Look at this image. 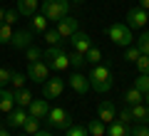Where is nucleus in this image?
<instances>
[{
    "mask_svg": "<svg viewBox=\"0 0 149 136\" xmlns=\"http://www.w3.org/2000/svg\"><path fill=\"white\" fill-rule=\"evenodd\" d=\"M65 136H90L87 134V126H80V124H70L65 129Z\"/></svg>",
    "mask_w": 149,
    "mask_h": 136,
    "instance_id": "nucleus-28",
    "label": "nucleus"
},
{
    "mask_svg": "<svg viewBox=\"0 0 149 136\" xmlns=\"http://www.w3.org/2000/svg\"><path fill=\"white\" fill-rule=\"evenodd\" d=\"M87 134L90 136H107V124L100 119H92L90 124H87Z\"/></svg>",
    "mask_w": 149,
    "mask_h": 136,
    "instance_id": "nucleus-23",
    "label": "nucleus"
},
{
    "mask_svg": "<svg viewBox=\"0 0 149 136\" xmlns=\"http://www.w3.org/2000/svg\"><path fill=\"white\" fill-rule=\"evenodd\" d=\"M30 101H32V92H30V89H17V92H15V106L27 109Z\"/></svg>",
    "mask_w": 149,
    "mask_h": 136,
    "instance_id": "nucleus-22",
    "label": "nucleus"
},
{
    "mask_svg": "<svg viewBox=\"0 0 149 136\" xmlns=\"http://www.w3.org/2000/svg\"><path fill=\"white\" fill-rule=\"evenodd\" d=\"M134 87H137L142 94H147L149 92V74H139V77L134 79Z\"/></svg>",
    "mask_w": 149,
    "mask_h": 136,
    "instance_id": "nucleus-34",
    "label": "nucleus"
},
{
    "mask_svg": "<svg viewBox=\"0 0 149 136\" xmlns=\"http://www.w3.org/2000/svg\"><path fill=\"white\" fill-rule=\"evenodd\" d=\"M129 136H149V126H147V124H139V126H134V129L129 131Z\"/></svg>",
    "mask_w": 149,
    "mask_h": 136,
    "instance_id": "nucleus-39",
    "label": "nucleus"
},
{
    "mask_svg": "<svg viewBox=\"0 0 149 136\" xmlns=\"http://www.w3.org/2000/svg\"><path fill=\"white\" fill-rule=\"evenodd\" d=\"M32 136H52V134H50V131H42V129H40L37 134H32Z\"/></svg>",
    "mask_w": 149,
    "mask_h": 136,
    "instance_id": "nucleus-41",
    "label": "nucleus"
},
{
    "mask_svg": "<svg viewBox=\"0 0 149 136\" xmlns=\"http://www.w3.org/2000/svg\"><path fill=\"white\" fill-rule=\"evenodd\" d=\"M139 8H144V10H149V0H139Z\"/></svg>",
    "mask_w": 149,
    "mask_h": 136,
    "instance_id": "nucleus-40",
    "label": "nucleus"
},
{
    "mask_svg": "<svg viewBox=\"0 0 149 136\" xmlns=\"http://www.w3.org/2000/svg\"><path fill=\"white\" fill-rule=\"evenodd\" d=\"M47 114H50V101L45 99H32L30 101V106H27V116H32V119H47Z\"/></svg>",
    "mask_w": 149,
    "mask_h": 136,
    "instance_id": "nucleus-10",
    "label": "nucleus"
},
{
    "mask_svg": "<svg viewBox=\"0 0 149 136\" xmlns=\"http://www.w3.org/2000/svg\"><path fill=\"white\" fill-rule=\"evenodd\" d=\"M13 109H15V92L8 89V87H3L0 89V111H3V114H10Z\"/></svg>",
    "mask_w": 149,
    "mask_h": 136,
    "instance_id": "nucleus-15",
    "label": "nucleus"
},
{
    "mask_svg": "<svg viewBox=\"0 0 149 136\" xmlns=\"http://www.w3.org/2000/svg\"><path fill=\"white\" fill-rule=\"evenodd\" d=\"M3 17H5V10H3V8H0V22H3Z\"/></svg>",
    "mask_w": 149,
    "mask_h": 136,
    "instance_id": "nucleus-43",
    "label": "nucleus"
},
{
    "mask_svg": "<svg viewBox=\"0 0 149 136\" xmlns=\"http://www.w3.org/2000/svg\"><path fill=\"white\" fill-rule=\"evenodd\" d=\"M17 17H20V12H17V10H5V17H3V22H8V25H15Z\"/></svg>",
    "mask_w": 149,
    "mask_h": 136,
    "instance_id": "nucleus-38",
    "label": "nucleus"
},
{
    "mask_svg": "<svg viewBox=\"0 0 149 136\" xmlns=\"http://www.w3.org/2000/svg\"><path fill=\"white\" fill-rule=\"evenodd\" d=\"M20 136H25V134H20Z\"/></svg>",
    "mask_w": 149,
    "mask_h": 136,
    "instance_id": "nucleus-47",
    "label": "nucleus"
},
{
    "mask_svg": "<svg viewBox=\"0 0 149 136\" xmlns=\"http://www.w3.org/2000/svg\"><path fill=\"white\" fill-rule=\"evenodd\" d=\"M47 22H50V20L42 15V12H40V15L35 12V15L30 17V32H32V35H45V30H47Z\"/></svg>",
    "mask_w": 149,
    "mask_h": 136,
    "instance_id": "nucleus-18",
    "label": "nucleus"
},
{
    "mask_svg": "<svg viewBox=\"0 0 149 136\" xmlns=\"http://www.w3.org/2000/svg\"><path fill=\"white\" fill-rule=\"evenodd\" d=\"M147 10L144 8H129L127 10V27L129 30H144V25H147Z\"/></svg>",
    "mask_w": 149,
    "mask_h": 136,
    "instance_id": "nucleus-8",
    "label": "nucleus"
},
{
    "mask_svg": "<svg viewBox=\"0 0 149 136\" xmlns=\"http://www.w3.org/2000/svg\"><path fill=\"white\" fill-rule=\"evenodd\" d=\"M42 59L47 62L50 69H55V72H65V69L70 67V57H67V52H65L60 45H57V47L42 50Z\"/></svg>",
    "mask_w": 149,
    "mask_h": 136,
    "instance_id": "nucleus-2",
    "label": "nucleus"
},
{
    "mask_svg": "<svg viewBox=\"0 0 149 136\" xmlns=\"http://www.w3.org/2000/svg\"><path fill=\"white\" fill-rule=\"evenodd\" d=\"M139 57H142V52H139L137 45H129V47H124V59H127V62H137Z\"/></svg>",
    "mask_w": 149,
    "mask_h": 136,
    "instance_id": "nucleus-32",
    "label": "nucleus"
},
{
    "mask_svg": "<svg viewBox=\"0 0 149 136\" xmlns=\"http://www.w3.org/2000/svg\"><path fill=\"white\" fill-rule=\"evenodd\" d=\"M142 101H144V94L139 92L137 87H132V89H127V92H124V104H127V106L142 104Z\"/></svg>",
    "mask_w": 149,
    "mask_h": 136,
    "instance_id": "nucleus-21",
    "label": "nucleus"
},
{
    "mask_svg": "<svg viewBox=\"0 0 149 136\" xmlns=\"http://www.w3.org/2000/svg\"><path fill=\"white\" fill-rule=\"evenodd\" d=\"M40 8V0H17V8L15 10L20 12V17H32Z\"/></svg>",
    "mask_w": 149,
    "mask_h": 136,
    "instance_id": "nucleus-17",
    "label": "nucleus"
},
{
    "mask_svg": "<svg viewBox=\"0 0 149 136\" xmlns=\"http://www.w3.org/2000/svg\"><path fill=\"white\" fill-rule=\"evenodd\" d=\"M147 20H149V10H147Z\"/></svg>",
    "mask_w": 149,
    "mask_h": 136,
    "instance_id": "nucleus-46",
    "label": "nucleus"
},
{
    "mask_svg": "<svg viewBox=\"0 0 149 136\" xmlns=\"http://www.w3.org/2000/svg\"><path fill=\"white\" fill-rule=\"evenodd\" d=\"M10 40H13V25L0 22V45H10Z\"/></svg>",
    "mask_w": 149,
    "mask_h": 136,
    "instance_id": "nucleus-27",
    "label": "nucleus"
},
{
    "mask_svg": "<svg viewBox=\"0 0 149 136\" xmlns=\"http://www.w3.org/2000/svg\"><path fill=\"white\" fill-rule=\"evenodd\" d=\"M134 64H137L139 74H149V55H142V57H139Z\"/></svg>",
    "mask_w": 149,
    "mask_h": 136,
    "instance_id": "nucleus-35",
    "label": "nucleus"
},
{
    "mask_svg": "<svg viewBox=\"0 0 149 136\" xmlns=\"http://www.w3.org/2000/svg\"><path fill=\"white\" fill-rule=\"evenodd\" d=\"M25 121H27V111L20 109V106H15L10 114H5V124H8V126H17V129H22Z\"/></svg>",
    "mask_w": 149,
    "mask_h": 136,
    "instance_id": "nucleus-16",
    "label": "nucleus"
},
{
    "mask_svg": "<svg viewBox=\"0 0 149 136\" xmlns=\"http://www.w3.org/2000/svg\"><path fill=\"white\" fill-rule=\"evenodd\" d=\"M47 77H50L47 62H42V59H37V62H27V79H32V82H37V84H42Z\"/></svg>",
    "mask_w": 149,
    "mask_h": 136,
    "instance_id": "nucleus-7",
    "label": "nucleus"
},
{
    "mask_svg": "<svg viewBox=\"0 0 149 136\" xmlns=\"http://www.w3.org/2000/svg\"><path fill=\"white\" fill-rule=\"evenodd\" d=\"M40 131V119H32V116H27V121L22 124V134L25 136H32Z\"/></svg>",
    "mask_w": 149,
    "mask_h": 136,
    "instance_id": "nucleus-25",
    "label": "nucleus"
},
{
    "mask_svg": "<svg viewBox=\"0 0 149 136\" xmlns=\"http://www.w3.org/2000/svg\"><path fill=\"white\" fill-rule=\"evenodd\" d=\"M97 116H100V121H104V124H112V121L117 119V109H114V104L112 101H100L97 104Z\"/></svg>",
    "mask_w": 149,
    "mask_h": 136,
    "instance_id": "nucleus-13",
    "label": "nucleus"
},
{
    "mask_svg": "<svg viewBox=\"0 0 149 136\" xmlns=\"http://www.w3.org/2000/svg\"><path fill=\"white\" fill-rule=\"evenodd\" d=\"M45 42L50 47H57V45H62V37L57 35V30H45Z\"/></svg>",
    "mask_w": 149,
    "mask_h": 136,
    "instance_id": "nucleus-30",
    "label": "nucleus"
},
{
    "mask_svg": "<svg viewBox=\"0 0 149 136\" xmlns=\"http://www.w3.org/2000/svg\"><path fill=\"white\" fill-rule=\"evenodd\" d=\"M62 92H65V79L62 77H47L42 82V97L45 99H60L62 97Z\"/></svg>",
    "mask_w": 149,
    "mask_h": 136,
    "instance_id": "nucleus-5",
    "label": "nucleus"
},
{
    "mask_svg": "<svg viewBox=\"0 0 149 136\" xmlns=\"http://www.w3.org/2000/svg\"><path fill=\"white\" fill-rule=\"evenodd\" d=\"M0 136H10V134H8V131L3 129V126H0Z\"/></svg>",
    "mask_w": 149,
    "mask_h": 136,
    "instance_id": "nucleus-42",
    "label": "nucleus"
},
{
    "mask_svg": "<svg viewBox=\"0 0 149 136\" xmlns=\"http://www.w3.org/2000/svg\"><path fill=\"white\" fill-rule=\"evenodd\" d=\"M67 84H70V87H72L80 97H85L87 92L92 89V87H90V77H85L82 72H72V74H70V79H67Z\"/></svg>",
    "mask_w": 149,
    "mask_h": 136,
    "instance_id": "nucleus-12",
    "label": "nucleus"
},
{
    "mask_svg": "<svg viewBox=\"0 0 149 136\" xmlns=\"http://www.w3.org/2000/svg\"><path fill=\"white\" fill-rule=\"evenodd\" d=\"M55 30H57V35L62 37V40H70V37H72L74 32L80 30V20H77V17H70V15H65L62 20L57 22V27H55Z\"/></svg>",
    "mask_w": 149,
    "mask_h": 136,
    "instance_id": "nucleus-9",
    "label": "nucleus"
},
{
    "mask_svg": "<svg viewBox=\"0 0 149 136\" xmlns=\"http://www.w3.org/2000/svg\"><path fill=\"white\" fill-rule=\"evenodd\" d=\"M70 3H85V0H70Z\"/></svg>",
    "mask_w": 149,
    "mask_h": 136,
    "instance_id": "nucleus-45",
    "label": "nucleus"
},
{
    "mask_svg": "<svg viewBox=\"0 0 149 136\" xmlns=\"http://www.w3.org/2000/svg\"><path fill=\"white\" fill-rule=\"evenodd\" d=\"M134 45L139 47V52H142V55H149V30H142V35L134 40Z\"/></svg>",
    "mask_w": 149,
    "mask_h": 136,
    "instance_id": "nucleus-26",
    "label": "nucleus"
},
{
    "mask_svg": "<svg viewBox=\"0 0 149 136\" xmlns=\"http://www.w3.org/2000/svg\"><path fill=\"white\" fill-rule=\"evenodd\" d=\"M25 74L22 72H13V77H10V84H13V92H17V89H25Z\"/></svg>",
    "mask_w": 149,
    "mask_h": 136,
    "instance_id": "nucleus-29",
    "label": "nucleus"
},
{
    "mask_svg": "<svg viewBox=\"0 0 149 136\" xmlns=\"http://www.w3.org/2000/svg\"><path fill=\"white\" fill-rule=\"evenodd\" d=\"M10 45H13V47H17V50H27L32 45V32L30 30H13Z\"/></svg>",
    "mask_w": 149,
    "mask_h": 136,
    "instance_id": "nucleus-14",
    "label": "nucleus"
},
{
    "mask_svg": "<svg viewBox=\"0 0 149 136\" xmlns=\"http://www.w3.org/2000/svg\"><path fill=\"white\" fill-rule=\"evenodd\" d=\"M117 121H122V124H127V126H129V124L134 121V119H132V109H129V106H124V109L117 114Z\"/></svg>",
    "mask_w": 149,
    "mask_h": 136,
    "instance_id": "nucleus-36",
    "label": "nucleus"
},
{
    "mask_svg": "<svg viewBox=\"0 0 149 136\" xmlns=\"http://www.w3.org/2000/svg\"><path fill=\"white\" fill-rule=\"evenodd\" d=\"M107 37H109L117 47H129V45H134L132 30L127 27V22H112V25L107 27Z\"/></svg>",
    "mask_w": 149,
    "mask_h": 136,
    "instance_id": "nucleus-3",
    "label": "nucleus"
},
{
    "mask_svg": "<svg viewBox=\"0 0 149 136\" xmlns=\"http://www.w3.org/2000/svg\"><path fill=\"white\" fill-rule=\"evenodd\" d=\"M129 126L127 124H122V121H112V124H107V136H129Z\"/></svg>",
    "mask_w": 149,
    "mask_h": 136,
    "instance_id": "nucleus-20",
    "label": "nucleus"
},
{
    "mask_svg": "<svg viewBox=\"0 0 149 136\" xmlns=\"http://www.w3.org/2000/svg\"><path fill=\"white\" fill-rule=\"evenodd\" d=\"M67 12H70V0H45L42 3V15L47 20L60 22Z\"/></svg>",
    "mask_w": 149,
    "mask_h": 136,
    "instance_id": "nucleus-4",
    "label": "nucleus"
},
{
    "mask_svg": "<svg viewBox=\"0 0 149 136\" xmlns=\"http://www.w3.org/2000/svg\"><path fill=\"white\" fill-rule=\"evenodd\" d=\"M129 109H132V119L137 121V124H149V106H144V101L129 106Z\"/></svg>",
    "mask_w": 149,
    "mask_h": 136,
    "instance_id": "nucleus-19",
    "label": "nucleus"
},
{
    "mask_svg": "<svg viewBox=\"0 0 149 136\" xmlns=\"http://www.w3.org/2000/svg\"><path fill=\"white\" fill-rule=\"evenodd\" d=\"M10 77H13V72H10V69L0 67V89H3V87H8V84H10Z\"/></svg>",
    "mask_w": 149,
    "mask_h": 136,
    "instance_id": "nucleus-37",
    "label": "nucleus"
},
{
    "mask_svg": "<svg viewBox=\"0 0 149 136\" xmlns=\"http://www.w3.org/2000/svg\"><path fill=\"white\" fill-rule=\"evenodd\" d=\"M144 101H147V106H149V92H147V94H144Z\"/></svg>",
    "mask_w": 149,
    "mask_h": 136,
    "instance_id": "nucleus-44",
    "label": "nucleus"
},
{
    "mask_svg": "<svg viewBox=\"0 0 149 136\" xmlns=\"http://www.w3.org/2000/svg\"><path fill=\"white\" fill-rule=\"evenodd\" d=\"M25 59H27V62H37V59H42V50L35 47V45H30V47L25 50Z\"/></svg>",
    "mask_w": 149,
    "mask_h": 136,
    "instance_id": "nucleus-31",
    "label": "nucleus"
},
{
    "mask_svg": "<svg viewBox=\"0 0 149 136\" xmlns=\"http://www.w3.org/2000/svg\"><path fill=\"white\" fill-rule=\"evenodd\" d=\"M70 45H72V52H80V55H85L87 50L92 47V37L87 35V32L77 30L72 37H70Z\"/></svg>",
    "mask_w": 149,
    "mask_h": 136,
    "instance_id": "nucleus-11",
    "label": "nucleus"
},
{
    "mask_svg": "<svg viewBox=\"0 0 149 136\" xmlns=\"http://www.w3.org/2000/svg\"><path fill=\"white\" fill-rule=\"evenodd\" d=\"M70 57V67H74V69H80V67H85V55H80V52H70L67 55Z\"/></svg>",
    "mask_w": 149,
    "mask_h": 136,
    "instance_id": "nucleus-33",
    "label": "nucleus"
},
{
    "mask_svg": "<svg viewBox=\"0 0 149 136\" xmlns=\"http://www.w3.org/2000/svg\"><path fill=\"white\" fill-rule=\"evenodd\" d=\"M85 62H87V64H92V67H95V64H100V62H102V50L92 45V47L85 52Z\"/></svg>",
    "mask_w": 149,
    "mask_h": 136,
    "instance_id": "nucleus-24",
    "label": "nucleus"
},
{
    "mask_svg": "<svg viewBox=\"0 0 149 136\" xmlns=\"http://www.w3.org/2000/svg\"><path fill=\"white\" fill-rule=\"evenodd\" d=\"M90 87L97 94H104L112 89V72L107 64H95V69L90 72Z\"/></svg>",
    "mask_w": 149,
    "mask_h": 136,
    "instance_id": "nucleus-1",
    "label": "nucleus"
},
{
    "mask_svg": "<svg viewBox=\"0 0 149 136\" xmlns=\"http://www.w3.org/2000/svg\"><path fill=\"white\" fill-rule=\"evenodd\" d=\"M47 124L55 126V129H67V126L72 124V116H70V111H65L62 106H50Z\"/></svg>",
    "mask_w": 149,
    "mask_h": 136,
    "instance_id": "nucleus-6",
    "label": "nucleus"
}]
</instances>
